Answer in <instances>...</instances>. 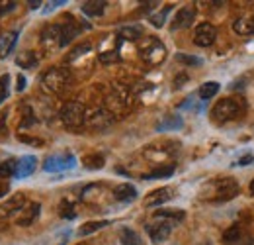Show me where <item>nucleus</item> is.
<instances>
[{
	"label": "nucleus",
	"mask_w": 254,
	"mask_h": 245,
	"mask_svg": "<svg viewBox=\"0 0 254 245\" xmlns=\"http://www.w3.org/2000/svg\"><path fill=\"white\" fill-rule=\"evenodd\" d=\"M239 194V183L231 177H219L211 179L202 187L200 198L207 202H225Z\"/></svg>",
	"instance_id": "obj_1"
},
{
	"label": "nucleus",
	"mask_w": 254,
	"mask_h": 245,
	"mask_svg": "<svg viewBox=\"0 0 254 245\" xmlns=\"http://www.w3.org/2000/svg\"><path fill=\"white\" fill-rule=\"evenodd\" d=\"M243 112H245V104L239 102L237 98H231V96H229V98H221V100L213 106L211 118H213V122H217V124H227V122H233V120L241 118Z\"/></svg>",
	"instance_id": "obj_2"
},
{
	"label": "nucleus",
	"mask_w": 254,
	"mask_h": 245,
	"mask_svg": "<svg viewBox=\"0 0 254 245\" xmlns=\"http://www.w3.org/2000/svg\"><path fill=\"white\" fill-rule=\"evenodd\" d=\"M71 82V75L63 67H51L41 75V88L49 94H61Z\"/></svg>",
	"instance_id": "obj_3"
},
{
	"label": "nucleus",
	"mask_w": 254,
	"mask_h": 245,
	"mask_svg": "<svg viewBox=\"0 0 254 245\" xmlns=\"http://www.w3.org/2000/svg\"><path fill=\"white\" fill-rule=\"evenodd\" d=\"M61 120L67 128H80L86 124V108L78 100H71L61 110Z\"/></svg>",
	"instance_id": "obj_4"
},
{
	"label": "nucleus",
	"mask_w": 254,
	"mask_h": 245,
	"mask_svg": "<svg viewBox=\"0 0 254 245\" xmlns=\"http://www.w3.org/2000/svg\"><path fill=\"white\" fill-rule=\"evenodd\" d=\"M76 165V157L69 151L65 153H57V155H51L43 161V171L45 173H63V171H71L75 169Z\"/></svg>",
	"instance_id": "obj_5"
},
{
	"label": "nucleus",
	"mask_w": 254,
	"mask_h": 245,
	"mask_svg": "<svg viewBox=\"0 0 254 245\" xmlns=\"http://www.w3.org/2000/svg\"><path fill=\"white\" fill-rule=\"evenodd\" d=\"M164 55H166L164 45H162L158 39H154V37H149V39L141 45V57H143L147 63H151V65L160 63V61L164 59Z\"/></svg>",
	"instance_id": "obj_6"
},
{
	"label": "nucleus",
	"mask_w": 254,
	"mask_h": 245,
	"mask_svg": "<svg viewBox=\"0 0 254 245\" xmlns=\"http://www.w3.org/2000/svg\"><path fill=\"white\" fill-rule=\"evenodd\" d=\"M215 37H217V29H215V26H211V24H207V22L200 24V26L196 27V31H194V43L200 45V47H209V45H213Z\"/></svg>",
	"instance_id": "obj_7"
},
{
	"label": "nucleus",
	"mask_w": 254,
	"mask_h": 245,
	"mask_svg": "<svg viewBox=\"0 0 254 245\" xmlns=\"http://www.w3.org/2000/svg\"><path fill=\"white\" fill-rule=\"evenodd\" d=\"M86 124L94 130H104L114 124V118L106 108H96L92 112H86Z\"/></svg>",
	"instance_id": "obj_8"
},
{
	"label": "nucleus",
	"mask_w": 254,
	"mask_h": 245,
	"mask_svg": "<svg viewBox=\"0 0 254 245\" xmlns=\"http://www.w3.org/2000/svg\"><path fill=\"white\" fill-rule=\"evenodd\" d=\"M147 234L151 238L152 244H162L164 240H168V236L172 234V224L166 222V220H158V222H152L147 226Z\"/></svg>",
	"instance_id": "obj_9"
},
{
	"label": "nucleus",
	"mask_w": 254,
	"mask_h": 245,
	"mask_svg": "<svg viewBox=\"0 0 254 245\" xmlns=\"http://www.w3.org/2000/svg\"><path fill=\"white\" fill-rule=\"evenodd\" d=\"M61 33H63V26H59V24L47 26V27L41 31V43H43L47 49L61 47Z\"/></svg>",
	"instance_id": "obj_10"
},
{
	"label": "nucleus",
	"mask_w": 254,
	"mask_h": 245,
	"mask_svg": "<svg viewBox=\"0 0 254 245\" xmlns=\"http://www.w3.org/2000/svg\"><path fill=\"white\" fill-rule=\"evenodd\" d=\"M194 18H196V8L194 6H184L176 12L174 16V22H172V29H186L194 24Z\"/></svg>",
	"instance_id": "obj_11"
},
{
	"label": "nucleus",
	"mask_w": 254,
	"mask_h": 245,
	"mask_svg": "<svg viewBox=\"0 0 254 245\" xmlns=\"http://www.w3.org/2000/svg\"><path fill=\"white\" fill-rule=\"evenodd\" d=\"M35 167H37V159L33 155H24V157L16 159V173H14V177L16 179H25V177H29L35 171Z\"/></svg>",
	"instance_id": "obj_12"
},
{
	"label": "nucleus",
	"mask_w": 254,
	"mask_h": 245,
	"mask_svg": "<svg viewBox=\"0 0 254 245\" xmlns=\"http://www.w3.org/2000/svg\"><path fill=\"white\" fill-rule=\"evenodd\" d=\"M24 208H25V198L22 194H16L6 204L0 206V216L2 218H12V216H18Z\"/></svg>",
	"instance_id": "obj_13"
},
{
	"label": "nucleus",
	"mask_w": 254,
	"mask_h": 245,
	"mask_svg": "<svg viewBox=\"0 0 254 245\" xmlns=\"http://www.w3.org/2000/svg\"><path fill=\"white\" fill-rule=\"evenodd\" d=\"M172 196H174V194H172V191H170V189H156V191H152L151 194H147V196H145V206H147V208L162 206V204H164V202H168Z\"/></svg>",
	"instance_id": "obj_14"
},
{
	"label": "nucleus",
	"mask_w": 254,
	"mask_h": 245,
	"mask_svg": "<svg viewBox=\"0 0 254 245\" xmlns=\"http://www.w3.org/2000/svg\"><path fill=\"white\" fill-rule=\"evenodd\" d=\"M233 29L239 35H253L254 33V12L243 14L233 22Z\"/></svg>",
	"instance_id": "obj_15"
},
{
	"label": "nucleus",
	"mask_w": 254,
	"mask_h": 245,
	"mask_svg": "<svg viewBox=\"0 0 254 245\" xmlns=\"http://www.w3.org/2000/svg\"><path fill=\"white\" fill-rule=\"evenodd\" d=\"M39 210H41L39 204H29V206H25V208L16 216L18 226H31V224L35 222V218L39 216Z\"/></svg>",
	"instance_id": "obj_16"
},
{
	"label": "nucleus",
	"mask_w": 254,
	"mask_h": 245,
	"mask_svg": "<svg viewBox=\"0 0 254 245\" xmlns=\"http://www.w3.org/2000/svg\"><path fill=\"white\" fill-rule=\"evenodd\" d=\"M18 43V31H8L0 35V59H6Z\"/></svg>",
	"instance_id": "obj_17"
},
{
	"label": "nucleus",
	"mask_w": 254,
	"mask_h": 245,
	"mask_svg": "<svg viewBox=\"0 0 254 245\" xmlns=\"http://www.w3.org/2000/svg\"><path fill=\"white\" fill-rule=\"evenodd\" d=\"M184 126V120L180 114H170L164 120H160L156 124V132H172V130H180Z\"/></svg>",
	"instance_id": "obj_18"
},
{
	"label": "nucleus",
	"mask_w": 254,
	"mask_h": 245,
	"mask_svg": "<svg viewBox=\"0 0 254 245\" xmlns=\"http://www.w3.org/2000/svg\"><path fill=\"white\" fill-rule=\"evenodd\" d=\"M114 196H116V200H120V202H131V200L137 198V189H135L133 185H129V183L120 185V187H116Z\"/></svg>",
	"instance_id": "obj_19"
},
{
	"label": "nucleus",
	"mask_w": 254,
	"mask_h": 245,
	"mask_svg": "<svg viewBox=\"0 0 254 245\" xmlns=\"http://www.w3.org/2000/svg\"><path fill=\"white\" fill-rule=\"evenodd\" d=\"M106 10V2L104 0H94V2H84L82 4V12L88 16V18H98L102 16Z\"/></svg>",
	"instance_id": "obj_20"
},
{
	"label": "nucleus",
	"mask_w": 254,
	"mask_h": 245,
	"mask_svg": "<svg viewBox=\"0 0 254 245\" xmlns=\"http://www.w3.org/2000/svg\"><path fill=\"white\" fill-rule=\"evenodd\" d=\"M80 33V27L71 20L69 24H65L63 26V33H61V47H65V45H69L76 35Z\"/></svg>",
	"instance_id": "obj_21"
},
{
	"label": "nucleus",
	"mask_w": 254,
	"mask_h": 245,
	"mask_svg": "<svg viewBox=\"0 0 254 245\" xmlns=\"http://www.w3.org/2000/svg\"><path fill=\"white\" fill-rule=\"evenodd\" d=\"M154 218L156 220H166V222H174V224H178V222H182L184 218H186V214L182 212V210H156L154 212Z\"/></svg>",
	"instance_id": "obj_22"
},
{
	"label": "nucleus",
	"mask_w": 254,
	"mask_h": 245,
	"mask_svg": "<svg viewBox=\"0 0 254 245\" xmlns=\"http://www.w3.org/2000/svg\"><path fill=\"white\" fill-rule=\"evenodd\" d=\"M219 90H221V84H219V82H215V81H209V82H203V84L200 86L198 96H200L202 100H209V98H213Z\"/></svg>",
	"instance_id": "obj_23"
},
{
	"label": "nucleus",
	"mask_w": 254,
	"mask_h": 245,
	"mask_svg": "<svg viewBox=\"0 0 254 245\" xmlns=\"http://www.w3.org/2000/svg\"><path fill=\"white\" fill-rule=\"evenodd\" d=\"M108 224H110L108 220H100V222H88V224H84V226L78 230V236H80V238H86V236H90V234H94V232H98V230L106 228Z\"/></svg>",
	"instance_id": "obj_24"
},
{
	"label": "nucleus",
	"mask_w": 254,
	"mask_h": 245,
	"mask_svg": "<svg viewBox=\"0 0 254 245\" xmlns=\"http://www.w3.org/2000/svg\"><path fill=\"white\" fill-rule=\"evenodd\" d=\"M16 63H18V65H22L24 69H33V67L37 65V57H35V53H33V51H24L22 55H18Z\"/></svg>",
	"instance_id": "obj_25"
},
{
	"label": "nucleus",
	"mask_w": 254,
	"mask_h": 245,
	"mask_svg": "<svg viewBox=\"0 0 254 245\" xmlns=\"http://www.w3.org/2000/svg\"><path fill=\"white\" fill-rule=\"evenodd\" d=\"M84 167L88 171H98L104 167V157L100 153H94V155H86L84 157Z\"/></svg>",
	"instance_id": "obj_26"
},
{
	"label": "nucleus",
	"mask_w": 254,
	"mask_h": 245,
	"mask_svg": "<svg viewBox=\"0 0 254 245\" xmlns=\"http://www.w3.org/2000/svg\"><path fill=\"white\" fill-rule=\"evenodd\" d=\"M120 238H122V240H120L122 245H141V240H139L137 232H133V230H129V228H124V230H122Z\"/></svg>",
	"instance_id": "obj_27"
},
{
	"label": "nucleus",
	"mask_w": 254,
	"mask_h": 245,
	"mask_svg": "<svg viewBox=\"0 0 254 245\" xmlns=\"http://www.w3.org/2000/svg\"><path fill=\"white\" fill-rule=\"evenodd\" d=\"M174 173V165H166V167H158V169H154V171H151L149 175H145V179H166V177H170Z\"/></svg>",
	"instance_id": "obj_28"
},
{
	"label": "nucleus",
	"mask_w": 254,
	"mask_h": 245,
	"mask_svg": "<svg viewBox=\"0 0 254 245\" xmlns=\"http://www.w3.org/2000/svg\"><path fill=\"white\" fill-rule=\"evenodd\" d=\"M120 35L126 39H139L143 35V29H141V26H126L120 29Z\"/></svg>",
	"instance_id": "obj_29"
},
{
	"label": "nucleus",
	"mask_w": 254,
	"mask_h": 245,
	"mask_svg": "<svg viewBox=\"0 0 254 245\" xmlns=\"http://www.w3.org/2000/svg\"><path fill=\"white\" fill-rule=\"evenodd\" d=\"M239 240H241V230H239V226H233V228H229V230L223 234V242L227 245H237Z\"/></svg>",
	"instance_id": "obj_30"
},
{
	"label": "nucleus",
	"mask_w": 254,
	"mask_h": 245,
	"mask_svg": "<svg viewBox=\"0 0 254 245\" xmlns=\"http://www.w3.org/2000/svg\"><path fill=\"white\" fill-rule=\"evenodd\" d=\"M170 6H166V8H162L158 14H152L151 16V24L154 26V27H162L164 26V22H166V18H168V14H170Z\"/></svg>",
	"instance_id": "obj_31"
},
{
	"label": "nucleus",
	"mask_w": 254,
	"mask_h": 245,
	"mask_svg": "<svg viewBox=\"0 0 254 245\" xmlns=\"http://www.w3.org/2000/svg\"><path fill=\"white\" fill-rule=\"evenodd\" d=\"M176 61H180L184 65H190V67H200L203 63L202 57H194V55H186V53H176Z\"/></svg>",
	"instance_id": "obj_32"
},
{
	"label": "nucleus",
	"mask_w": 254,
	"mask_h": 245,
	"mask_svg": "<svg viewBox=\"0 0 254 245\" xmlns=\"http://www.w3.org/2000/svg\"><path fill=\"white\" fill-rule=\"evenodd\" d=\"M16 173V159H8L0 165V177L2 179H8V177H14Z\"/></svg>",
	"instance_id": "obj_33"
},
{
	"label": "nucleus",
	"mask_w": 254,
	"mask_h": 245,
	"mask_svg": "<svg viewBox=\"0 0 254 245\" xmlns=\"http://www.w3.org/2000/svg\"><path fill=\"white\" fill-rule=\"evenodd\" d=\"M8 94H10V75L6 73L0 77V104L8 98Z\"/></svg>",
	"instance_id": "obj_34"
},
{
	"label": "nucleus",
	"mask_w": 254,
	"mask_h": 245,
	"mask_svg": "<svg viewBox=\"0 0 254 245\" xmlns=\"http://www.w3.org/2000/svg\"><path fill=\"white\" fill-rule=\"evenodd\" d=\"M116 61H120V55H118V51H116V49L100 53V63H104V65H110V63H116Z\"/></svg>",
	"instance_id": "obj_35"
},
{
	"label": "nucleus",
	"mask_w": 254,
	"mask_h": 245,
	"mask_svg": "<svg viewBox=\"0 0 254 245\" xmlns=\"http://www.w3.org/2000/svg\"><path fill=\"white\" fill-rule=\"evenodd\" d=\"M92 47H90V43H82V45H78L71 55H69V61H76L78 57H82V55H86L88 51H90Z\"/></svg>",
	"instance_id": "obj_36"
},
{
	"label": "nucleus",
	"mask_w": 254,
	"mask_h": 245,
	"mask_svg": "<svg viewBox=\"0 0 254 245\" xmlns=\"http://www.w3.org/2000/svg\"><path fill=\"white\" fill-rule=\"evenodd\" d=\"M65 4H67V0H51V2H47V6H43V14H51L53 10H57Z\"/></svg>",
	"instance_id": "obj_37"
},
{
	"label": "nucleus",
	"mask_w": 254,
	"mask_h": 245,
	"mask_svg": "<svg viewBox=\"0 0 254 245\" xmlns=\"http://www.w3.org/2000/svg\"><path fill=\"white\" fill-rule=\"evenodd\" d=\"M253 163H254L253 153H247V155H243V157L237 161V165H241V167H245V165H253Z\"/></svg>",
	"instance_id": "obj_38"
},
{
	"label": "nucleus",
	"mask_w": 254,
	"mask_h": 245,
	"mask_svg": "<svg viewBox=\"0 0 254 245\" xmlns=\"http://www.w3.org/2000/svg\"><path fill=\"white\" fill-rule=\"evenodd\" d=\"M18 139H20V141H24V143H33V145H35V147H37V145H41V143H43V141H41V139H35V137H27V136H22V134H20V136H18Z\"/></svg>",
	"instance_id": "obj_39"
},
{
	"label": "nucleus",
	"mask_w": 254,
	"mask_h": 245,
	"mask_svg": "<svg viewBox=\"0 0 254 245\" xmlns=\"http://www.w3.org/2000/svg\"><path fill=\"white\" fill-rule=\"evenodd\" d=\"M18 6V2H6V6H4V2H0V14H6V12H12L14 8Z\"/></svg>",
	"instance_id": "obj_40"
},
{
	"label": "nucleus",
	"mask_w": 254,
	"mask_h": 245,
	"mask_svg": "<svg viewBox=\"0 0 254 245\" xmlns=\"http://www.w3.org/2000/svg\"><path fill=\"white\" fill-rule=\"evenodd\" d=\"M25 82H27V81H25V77H24V75H18V84H16V90H18V92L25 90Z\"/></svg>",
	"instance_id": "obj_41"
},
{
	"label": "nucleus",
	"mask_w": 254,
	"mask_h": 245,
	"mask_svg": "<svg viewBox=\"0 0 254 245\" xmlns=\"http://www.w3.org/2000/svg\"><path fill=\"white\" fill-rule=\"evenodd\" d=\"M8 191H10V189H8V185H6L4 181H0V198H4V196L8 194Z\"/></svg>",
	"instance_id": "obj_42"
},
{
	"label": "nucleus",
	"mask_w": 254,
	"mask_h": 245,
	"mask_svg": "<svg viewBox=\"0 0 254 245\" xmlns=\"http://www.w3.org/2000/svg\"><path fill=\"white\" fill-rule=\"evenodd\" d=\"M27 4H29V8H31V10H35V8H39V6H41V2H39V0H29Z\"/></svg>",
	"instance_id": "obj_43"
},
{
	"label": "nucleus",
	"mask_w": 254,
	"mask_h": 245,
	"mask_svg": "<svg viewBox=\"0 0 254 245\" xmlns=\"http://www.w3.org/2000/svg\"><path fill=\"white\" fill-rule=\"evenodd\" d=\"M251 192L254 194V179H253V183H251Z\"/></svg>",
	"instance_id": "obj_44"
},
{
	"label": "nucleus",
	"mask_w": 254,
	"mask_h": 245,
	"mask_svg": "<svg viewBox=\"0 0 254 245\" xmlns=\"http://www.w3.org/2000/svg\"><path fill=\"white\" fill-rule=\"evenodd\" d=\"M245 245H254V240H249V242H247Z\"/></svg>",
	"instance_id": "obj_45"
}]
</instances>
